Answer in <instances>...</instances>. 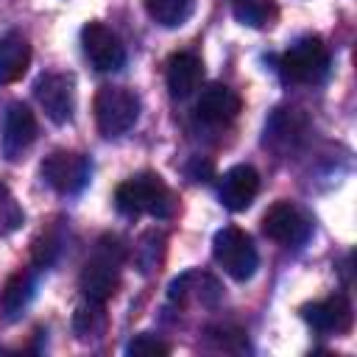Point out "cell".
I'll list each match as a JSON object with an SVG mask.
<instances>
[{"mask_svg": "<svg viewBox=\"0 0 357 357\" xmlns=\"http://www.w3.org/2000/svg\"><path fill=\"white\" fill-rule=\"evenodd\" d=\"M114 204L123 215H153V218H173L176 215V195L156 173H139L117 184Z\"/></svg>", "mask_w": 357, "mask_h": 357, "instance_id": "6da1fadb", "label": "cell"}, {"mask_svg": "<svg viewBox=\"0 0 357 357\" xmlns=\"http://www.w3.org/2000/svg\"><path fill=\"white\" fill-rule=\"evenodd\" d=\"M92 109L98 131L103 137H120L139 117V95L128 86H100Z\"/></svg>", "mask_w": 357, "mask_h": 357, "instance_id": "7a4b0ae2", "label": "cell"}, {"mask_svg": "<svg viewBox=\"0 0 357 357\" xmlns=\"http://www.w3.org/2000/svg\"><path fill=\"white\" fill-rule=\"evenodd\" d=\"M212 257L223 268V273L231 276L234 282L251 279L257 265H259V254L254 248V240L237 226H223L220 231H215Z\"/></svg>", "mask_w": 357, "mask_h": 357, "instance_id": "3957f363", "label": "cell"}, {"mask_svg": "<svg viewBox=\"0 0 357 357\" xmlns=\"http://www.w3.org/2000/svg\"><path fill=\"white\" fill-rule=\"evenodd\" d=\"M120 262H123V251L114 240H103L95 251V257L84 265L81 271V290L86 298L92 301H109L117 293L120 284Z\"/></svg>", "mask_w": 357, "mask_h": 357, "instance_id": "277c9868", "label": "cell"}, {"mask_svg": "<svg viewBox=\"0 0 357 357\" xmlns=\"http://www.w3.org/2000/svg\"><path fill=\"white\" fill-rule=\"evenodd\" d=\"M282 78L287 84H318L329 70V53L318 36H304L279 61Z\"/></svg>", "mask_w": 357, "mask_h": 357, "instance_id": "5b68a950", "label": "cell"}, {"mask_svg": "<svg viewBox=\"0 0 357 357\" xmlns=\"http://www.w3.org/2000/svg\"><path fill=\"white\" fill-rule=\"evenodd\" d=\"M42 178L61 195H75L89 181V159L75 151H53L42 159Z\"/></svg>", "mask_w": 357, "mask_h": 357, "instance_id": "8992f818", "label": "cell"}, {"mask_svg": "<svg viewBox=\"0 0 357 357\" xmlns=\"http://www.w3.org/2000/svg\"><path fill=\"white\" fill-rule=\"evenodd\" d=\"M33 95H36L39 106L45 109V114L56 126H64V123L73 120V112H75V81H73V75L45 73V75L36 78Z\"/></svg>", "mask_w": 357, "mask_h": 357, "instance_id": "52a82bcc", "label": "cell"}, {"mask_svg": "<svg viewBox=\"0 0 357 357\" xmlns=\"http://www.w3.org/2000/svg\"><path fill=\"white\" fill-rule=\"evenodd\" d=\"M81 45H84V56L89 59V64L100 73H114L126 64L123 42L103 22H86L81 31Z\"/></svg>", "mask_w": 357, "mask_h": 357, "instance_id": "ba28073f", "label": "cell"}, {"mask_svg": "<svg viewBox=\"0 0 357 357\" xmlns=\"http://www.w3.org/2000/svg\"><path fill=\"white\" fill-rule=\"evenodd\" d=\"M301 318L318 329V332H326V335H346L351 329V304L343 293H335L329 298H321V301H312V304H304L301 307Z\"/></svg>", "mask_w": 357, "mask_h": 357, "instance_id": "9c48e42d", "label": "cell"}, {"mask_svg": "<svg viewBox=\"0 0 357 357\" xmlns=\"http://www.w3.org/2000/svg\"><path fill=\"white\" fill-rule=\"evenodd\" d=\"M259 192V173L251 165H234L220 176L218 198L229 212H243Z\"/></svg>", "mask_w": 357, "mask_h": 357, "instance_id": "30bf717a", "label": "cell"}, {"mask_svg": "<svg viewBox=\"0 0 357 357\" xmlns=\"http://www.w3.org/2000/svg\"><path fill=\"white\" fill-rule=\"evenodd\" d=\"M262 231L276 240V243H284V245H298L307 240L310 234V223L307 218L290 204V201H276L265 218H262Z\"/></svg>", "mask_w": 357, "mask_h": 357, "instance_id": "8fae6325", "label": "cell"}, {"mask_svg": "<svg viewBox=\"0 0 357 357\" xmlns=\"http://www.w3.org/2000/svg\"><path fill=\"white\" fill-rule=\"evenodd\" d=\"M36 139V117L25 103H11L3 117V153L17 162Z\"/></svg>", "mask_w": 357, "mask_h": 357, "instance_id": "7c38bea8", "label": "cell"}, {"mask_svg": "<svg viewBox=\"0 0 357 357\" xmlns=\"http://www.w3.org/2000/svg\"><path fill=\"white\" fill-rule=\"evenodd\" d=\"M240 109H243L240 95L226 84H206L195 103L198 117L206 123H229L240 114Z\"/></svg>", "mask_w": 357, "mask_h": 357, "instance_id": "4fadbf2b", "label": "cell"}, {"mask_svg": "<svg viewBox=\"0 0 357 357\" xmlns=\"http://www.w3.org/2000/svg\"><path fill=\"white\" fill-rule=\"evenodd\" d=\"M165 78H167V89L173 98H190L204 81V64L195 53H187V50L173 53L167 59Z\"/></svg>", "mask_w": 357, "mask_h": 357, "instance_id": "5bb4252c", "label": "cell"}, {"mask_svg": "<svg viewBox=\"0 0 357 357\" xmlns=\"http://www.w3.org/2000/svg\"><path fill=\"white\" fill-rule=\"evenodd\" d=\"M170 298L178 301V304H204V307H212L218 298H220V284L209 276V273H201V271H187L181 273L173 284H170Z\"/></svg>", "mask_w": 357, "mask_h": 357, "instance_id": "9a60e30c", "label": "cell"}, {"mask_svg": "<svg viewBox=\"0 0 357 357\" xmlns=\"http://www.w3.org/2000/svg\"><path fill=\"white\" fill-rule=\"evenodd\" d=\"M31 67V45L20 31L0 36V84L20 81Z\"/></svg>", "mask_w": 357, "mask_h": 357, "instance_id": "2e32d148", "label": "cell"}, {"mask_svg": "<svg viewBox=\"0 0 357 357\" xmlns=\"http://www.w3.org/2000/svg\"><path fill=\"white\" fill-rule=\"evenodd\" d=\"M31 298H33V279L28 273H14L6 282L3 293H0V312H3V318L6 321H17L28 310Z\"/></svg>", "mask_w": 357, "mask_h": 357, "instance_id": "e0dca14e", "label": "cell"}, {"mask_svg": "<svg viewBox=\"0 0 357 357\" xmlns=\"http://www.w3.org/2000/svg\"><path fill=\"white\" fill-rule=\"evenodd\" d=\"M231 14L248 28H271L279 17L273 0H231Z\"/></svg>", "mask_w": 357, "mask_h": 357, "instance_id": "ac0fdd59", "label": "cell"}, {"mask_svg": "<svg viewBox=\"0 0 357 357\" xmlns=\"http://www.w3.org/2000/svg\"><path fill=\"white\" fill-rule=\"evenodd\" d=\"M151 20L162 28H178L190 20L195 0H142Z\"/></svg>", "mask_w": 357, "mask_h": 357, "instance_id": "d6986e66", "label": "cell"}, {"mask_svg": "<svg viewBox=\"0 0 357 357\" xmlns=\"http://www.w3.org/2000/svg\"><path fill=\"white\" fill-rule=\"evenodd\" d=\"M73 329L78 332V337H98L106 329V312H103V301H92L86 298L75 315H73Z\"/></svg>", "mask_w": 357, "mask_h": 357, "instance_id": "ffe728a7", "label": "cell"}, {"mask_svg": "<svg viewBox=\"0 0 357 357\" xmlns=\"http://www.w3.org/2000/svg\"><path fill=\"white\" fill-rule=\"evenodd\" d=\"M126 354H131V357H165V354H170V346L165 340H159L156 335L142 332V335L128 340Z\"/></svg>", "mask_w": 357, "mask_h": 357, "instance_id": "44dd1931", "label": "cell"}, {"mask_svg": "<svg viewBox=\"0 0 357 357\" xmlns=\"http://www.w3.org/2000/svg\"><path fill=\"white\" fill-rule=\"evenodd\" d=\"M20 223H22V212L17 209L14 198L0 187V234H6V231H11V229H17Z\"/></svg>", "mask_w": 357, "mask_h": 357, "instance_id": "7402d4cb", "label": "cell"}]
</instances>
